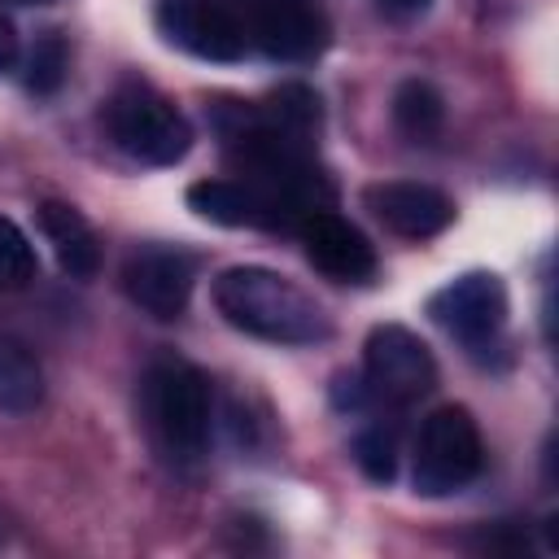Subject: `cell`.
<instances>
[{
  "mask_svg": "<svg viewBox=\"0 0 559 559\" xmlns=\"http://www.w3.org/2000/svg\"><path fill=\"white\" fill-rule=\"evenodd\" d=\"M31 4H48V0H31Z\"/></svg>",
  "mask_w": 559,
  "mask_h": 559,
  "instance_id": "cell-22",
  "label": "cell"
},
{
  "mask_svg": "<svg viewBox=\"0 0 559 559\" xmlns=\"http://www.w3.org/2000/svg\"><path fill=\"white\" fill-rule=\"evenodd\" d=\"M384 4H393V9H406V13H415V9H424L428 0H384Z\"/></svg>",
  "mask_w": 559,
  "mask_h": 559,
  "instance_id": "cell-21",
  "label": "cell"
},
{
  "mask_svg": "<svg viewBox=\"0 0 559 559\" xmlns=\"http://www.w3.org/2000/svg\"><path fill=\"white\" fill-rule=\"evenodd\" d=\"M39 227H44V236H48V245H52L61 271L83 275V280L96 275V266H100V245H96L92 223H87L74 205H66V201H44V205H39Z\"/></svg>",
  "mask_w": 559,
  "mask_h": 559,
  "instance_id": "cell-12",
  "label": "cell"
},
{
  "mask_svg": "<svg viewBox=\"0 0 559 559\" xmlns=\"http://www.w3.org/2000/svg\"><path fill=\"white\" fill-rule=\"evenodd\" d=\"M354 459H358L362 476L376 480V485H389V480L397 476V445H393V437H389L384 428L362 432V437L354 441Z\"/></svg>",
  "mask_w": 559,
  "mask_h": 559,
  "instance_id": "cell-19",
  "label": "cell"
},
{
  "mask_svg": "<svg viewBox=\"0 0 559 559\" xmlns=\"http://www.w3.org/2000/svg\"><path fill=\"white\" fill-rule=\"evenodd\" d=\"M105 118H109V135L118 140V148L148 166H175L192 144L188 118L144 83L122 87L109 100Z\"/></svg>",
  "mask_w": 559,
  "mask_h": 559,
  "instance_id": "cell-2",
  "label": "cell"
},
{
  "mask_svg": "<svg viewBox=\"0 0 559 559\" xmlns=\"http://www.w3.org/2000/svg\"><path fill=\"white\" fill-rule=\"evenodd\" d=\"M301 231V245H306V258L328 275V280H341V284H362L376 275V249L371 240L341 214L332 210H314L297 223Z\"/></svg>",
  "mask_w": 559,
  "mask_h": 559,
  "instance_id": "cell-10",
  "label": "cell"
},
{
  "mask_svg": "<svg viewBox=\"0 0 559 559\" xmlns=\"http://www.w3.org/2000/svg\"><path fill=\"white\" fill-rule=\"evenodd\" d=\"M393 118H397V127H402L411 140H428V135L441 131L445 105H441V96H437L432 83L406 79V83L393 92Z\"/></svg>",
  "mask_w": 559,
  "mask_h": 559,
  "instance_id": "cell-16",
  "label": "cell"
},
{
  "mask_svg": "<svg viewBox=\"0 0 559 559\" xmlns=\"http://www.w3.org/2000/svg\"><path fill=\"white\" fill-rule=\"evenodd\" d=\"M240 22L280 61H310L328 44V26L306 0H249Z\"/></svg>",
  "mask_w": 559,
  "mask_h": 559,
  "instance_id": "cell-9",
  "label": "cell"
},
{
  "mask_svg": "<svg viewBox=\"0 0 559 559\" xmlns=\"http://www.w3.org/2000/svg\"><path fill=\"white\" fill-rule=\"evenodd\" d=\"M214 306L231 328L275 345H314L332 332L323 306L266 266H227L214 280Z\"/></svg>",
  "mask_w": 559,
  "mask_h": 559,
  "instance_id": "cell-1",
  "label": "cell"
},
{
  "mask_svg": "<svg viewBox=\"0 0 559 559\" xmlns=\"http://www.w3.org/2000/svg\"><path fill=\"white\" fill-rule=\"evenodd\" d=\"M188 205L218 223V227H258L271 223L266 218V201L253 183H236V179H201L188 188Z\"/></svg>",
  "mask_w": 559,
  "mask_h": 559,
  "instance_id": "cell-13",
  "label": "cell"
},
{
  "mask_svg": "<svg viewBox=\"0 0 559 559\" xmlns=\"http://www.w3.org/2000/svg\"><path fill=\"white\" fill-rule=\"evenodd\" d=\"M258 118H262L266 127L284 131V135H293V140H306V135L319 127V96H314L306 83H284V87L258 109Z\"/></svg>",
  "mask_w": 559,
  "mask_h": 559,
  "instance_id": "cell-15",
  "label": "cell"
},
{
  "mask_svg": "<svg viewBox=\"0 0 559 559\" xmlns=\"http://www.w3.org/2000/svg\"><path fill=\"white\" fill-rule=\"evenodd\" d=\"M192 275H197V262L170 245H144L122 262L127 297L153 319H179L188 310Z\"/></svg>",
  "mask_w": 559,
  "mask_h": 559,
  "instance_id": "cell-7",
  "label": "cell"
},
{
  "mask_svg": "<svg viewBox=\"0 0 559 559\" xmlns=\"http://www.w3.org/2000/svg\"><path fill=\"white\" fill-rule=\"evenodd\" d=\"M17 61V31H13V22L0 13V70H9Z\"/></svg>",
  "mask_w": 559,
  "mask_h": 559,
  "instance_id": "cell-20",
  "label": "cell"
},
{
  "mask_svg": "<svg viewBox=\"0 0 559 559\" xmlns=\"http://www.w3.org/2000/svg\"><path fill=\"white\" fill-rule=\"evenodd\" d=\"M44 402V371L35 354L0 332V411H35Z\"/></svg>",
  "mask_w": 559,
  "mask_h": 559,
  "instance_id": "cell-14",
  "label": "cell"
},
{
  "mask_svg": "<svg viewBox=\"0 0 559 559\" xmlns=\"http://www.w3.org/2000/svg\"><path fill=\"white\" fill-rule=\"evenodd\" d=\"M35 271H39V258H35L26 231H22L13 218L0 214V284L22 288V284L35 280Z\"/></svg>",
  "mask_w": 559,
  "mask_h": 559,
  "instance_id": "cell-18",
  "label": "cell"
},
{
  "mask_svg": "<svg viewBox=\"0 0 559 559\" xmlns=\"http://www.w3.org/2000/svg\"><path fill=\"white\" fill-rule=\"evenodd\" d=\"M157 26L170 44L205 57V61H240L249 48V31L240 13L223 0H162Z\"/></svg>",
  "mask_w": 559,
  "mask_h": 559,
  "instance_id": "cell-6",
  "label": "cell"
},
{
  "mask_svg": "<svg viewBox=\"0 0 559 559\" xmlns=\"http://www.w3.org/2000/svg\"><path fill=\"white\" fill-rule=\"evenodd\" d=\"M362 371H367V389L393 406L419 402L424 393L437 389L432 349L402 323L371 328V336L362 345Z\"/></svg>",
  "mask_w": 559,
  "mask_h": 559,
  "instance_id": "cell-4",
  "label": "cell"
},
{
  "mask_svg": "<svg viewBox=\"0 0 559 559\" xmlns=\"http://www.w3.org/2000/svg\"><path fill=\"white\" fill-rule=\"evenodd\" d=\"M66 70H70V48H66V39H61L57 31L39 35L35 48H31V57H26V87H31L35 96H52V92L66 83Z\"/></svg>",
  "mask_w": 559,
  "mask_h": 559,
  "instance_id": "cell-17",
  "label": "cell"
},
{
  "mask_svg": "<svg viewBox=\"0 0 559 559\" xmlns=\"http://www.w3.org/2000/svg\"><path fill=\"white\" fill-rule=\"evenodd\" d=\"M153 419L170 450L201 454L210 441V380L188 362H162L153 371Z\"/></svg>",
  "mask_w": 559,
  "mask_h": 559,
  "instance_id": "cell-5",
  "label": "cell"
},
{
  "mask_svg": "<svg viewBox=\"0 0 559 559\" xmlns=\"http://www.w3.org/2000/svg\"><path fill=\"white\" fill-rule=\"evenodd\" d=\"M367 210L406 240H428L441 236L454 223V201L428 183H411V179H389V183H371L367 188Z\"/></svg>",
  "mask_w": 559,
  "mask_h": 559,
  "instance_id": "cell-11",
  "label": "cell"
},
{
  "mask_svg": "<svg viewBox=\"0 0 559 559\" xmlns=\"http://www.w3.org/2000/svg\"><path fill=\"white\" fill-rule=\"evenodd\" d=\"M428 314H432L450 336H459V341H467V345H480V341H489V336L502 328V319H507V288H502V280L489 275V271H467V275H459V280H450L445 288L432 293Z\"/></svg>",
  "mask_w": 559,
  "mask_h": 559,
  "instance_id": "cell-8",
  "label": "cell"
},
{
  "mask_svg": "<svg viewBox=\"0 0 559 559\" xmlns=\"http://www.w3.org/2000/svg\"><path fill=\"white\" fill-rule=\"evenodd\" d=\"M480 428L463 406H441L424 419L415 445V489L424 498H441L463 489L480 472Z\"/></svg>",
  "mask_w": 559,
  "mask_h": 559,
  "instance_id": "cell-3",
  "label": "cell"
}]
</instances>
